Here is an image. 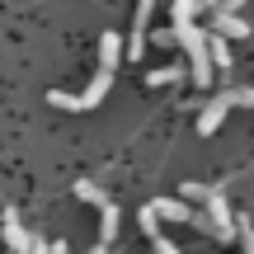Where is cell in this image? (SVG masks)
<instances>
[{"mask_svg": "<svg viewBox=\"0 0 254 254\" xmlns=\"http://www.w3.org/2000/svg\"><path fill=\"white\" fill-rule=\"evenodd\" d=\"M90 254H109V245H94V250H90Z\"/></svg>", "mask_w": 254, "mask_h": 254, "instance_id": "23", "label": "cell"}, {"mask_svg": "<svg viewBox=\"0 0 254 254\" xmlns=\"http://www.w3.org/2000/svg\"><path fill=\"white\" fill-rule=\"evenodd\" d=\"M226 104L231 109H254V90L250 85H236V90H226Z\"/></svg>", "mask_w": 254, "mask_h": 254, "instance_id": "15", "label": "cell"}, {"mask_svg": "<svg viewBox=\"0 0 254 254\" xmlns=\"http://www.w3.org/2000/svg\"><path fill=\"white\" fill-rule=\"evenodd\" d=\"M75 198H80V202H94V207H109V193H104V189H94V184L90 179H85V184H75Z\"/></svg>", "mask_w": 254, "mask_h": 254, "instance_id": "11", "label": "cell"}, {"mask_svg": "<svg viewBox=\"0 0 254 254\" xmlns=\"http://www.w3.org/2000/svg\"><path fill=\"white\" fill-rule=\"evenodd\" d=\"M151 207H155V217H165V221H193L198 217V212H189V202H179V198H155Z\"/></svg>", "mask_w": 254, "mask_h": 254, "instance_id": "7", "label": "cell"}, {"mask_svg": "<svg viewBox=\"0 0 254 254\" xmlns=\"http://www.w3.org/2000/svg\"><path fill=\"white\" fill-rule=\"evenodd\" d=\"M236 236H240V245H245V254H254V221L250 217H236Z\"/></svg>", "mask_w": 254, "mask_h": 254, "instance_id": "16", "label": "cell"}, {"mask_svg": "<svg viewBox=\"0 0 254 254\" xmlns=\"http://www.w3.org/2000/svg\"><path fill=\"white\" fill-rule=\"evenodd\" d=\"M151 9H155V0H141L136 5V19H132V33H127V57H141L146 52V24H151Z\"/></svg>", "mask_w": 254, "mask_h": 254, "instance_id": "4", "label": "cell"}, {"mask_svg": "<svg viewBox=\"0 0 254 254\" xmlns=\"http://www.w3.org/2000/svg\"><path fill=\"white\" fill-rule=\"evenodd\" d=\"M109 85H113V71H94V80H90V90H85V94L52 90V94H47V104H52V109H71V113H90V109H99V104H104Z\"/></svg>", "mask_w": 254, "mask_h": 254, "instance_id": "2", "label": "cell"}, {"mask_svg": "<svg viewBox=\"0 0 254 254\" xmlns=\"http://www.w3.org/2000/svg\"><path fill=\"white\" fill-rule=\"evenodd\" d=\"M174 38H179L184 52H189V75H193V85H198V90H207L212 75H217L212 52H207V33H202L198 24H184V28H174Z\"/></svg>", "mask_w": 254, "mask_h": 254, "instance_id": "1", "label": "cell"}, {"mask_svg": "<svg viewBox=\"0 0 254 254\" xmlns=\"http://www.w3.org/2000/svg\"><path fill=\"white\" fill-rule=\"evenodd\" d=\"M198 5H202V9H221V0H198Z\"/></svg>", "mask_w": 254, "mask_h": 254, "instance_id": "21", "label": "cell"}, {"mask_svg": "<svg viewBox=\"0 0 254 254\" xmlns=\"http://www.w3.org/2000/svg\"><path fill=\"white\" fill-rule=\"evenodd\" d=\"M212 33H221V38H250V24L240 14H221L217 9V19H212Z\"/></svg>", "mask_w": 254, "mask_h": 254, "instance_id": "8", "label": "cell"}, {"mask_svg": "<svg viewBox=\"0 0 254 254\" xmlns=\"http://www.w3.org/2000/svg\"><path fill=\"white\" fill-rule=\"evenodd\" d=\"M240 5L245 0H221V14H240Z\"/></svg>", "mask_w": 254, "mask_h": 254, "instance_id": "20", "label": "cell"}, {"mask_svg": "<svg viewBox=\"0 0 254 254\" xmlns=\"http://www.w3.org/2000/svg\"><path fill=\"white\" fill-rule=\"evenodd\" d=\"M151 245H155V254H179V245H174L170 236H160V240H151Z\"/></svg>", "mask_w": 254, "mask_h": 254, "instance_id": "19", "label": "cell"}, {"mask_svg": "<svg viewBox=\"0 0 254 254\" xmlns=\"http://www.w3.org/2000/svg\"><path fill=\"white\" fill-rule=\"evenodd\" d=\"M226 113H231V104H226V94H217V99L207 104V109L198 113V136H212L221 123H226Z\"/></svg>", "mask_w": 254, "mask_h": 254, "instance_id": "6", "label": "cell"}, {"mask_svg": "<svg viewBox=\"0 0 254 254\" xmlns=\"http://www.w3.org/2000/svg\"><path fill=\"white\" fill-rule=\"evenodd\" d=\"M198 0H174L170 5V14H174V28H184V24H193V14H198Z\"/></svg>", "mask_w": 254, "mask_h": 254, "instance_id": "12", "label": "cell"}, {"mask_svg": "<svg viewBox=\"0 0 254 254\" xmlns=\"http://www.w3.org/2000/svg\"><path fill=\"white\" fill-rule=\"evenodd\" d=\"M179 66H160V71H151V75H146V85H170V80H179Z\"/></svg>", "mask_w": 254, "mask_h": 254, "instance_id": "17", "label": "cell"}, {"mask_svg": "<svg viewBox=\"0 0 254 254\" xmlns=\"http://www.w3.org/2000/svg\"><path fill=\"white\" fill-rule=\"evenodd\" d=\"M118 57H123V38H118V33H104V38H99V66H104V71H113Z\"/></svg>", "mask_w": 254, "mask_h": 254, "instance_id": "9", "label": "cell"}, {"mask_svg": "<svg viewBox=\"0 0 254 254\" xmlns=\"http://www.w3.org/2000/svg\"><path fill=\"white\" fill-rule=\"evenodd\" d=\"M207 221H212V236H217V240H231V236H236V217H231V207H226V198H221V189L207 193Z\"/></svg>", "mask_w": 254, "mask_h": 254, "instance_id": "3", "label": "cell"}, {"mask_svg": "<svg viewBox=\"0 0 254 254\" xmlns=\"http://www.w3.org/2000/svg\"><path fill=\"white\" fill-rule=\"evenodd\" d=\"M113 236H118V207H104V221H99V245H113Z\"/></svg>", "mask_w": 254, "mask_h": 254, "instance_id": "13", "label": "cell"}, {"mask_svg": "<svg viewBox=\"0 0 254 254\" xmlns=\"http://www.w3.org/2000/svg\"><path fill=\"white\" fill-rule=\"evenodd\" d=\"M207 52H212V66L217 71H231V47H226L221 33H207Z\"/></svg>", "mask_w": 254, "mask_h": 254, "instance_id": "10", "label": "cell"}, {"mask_svg": "<svg viewBox=\"0 0 254 254\" xmlns=\"http://www.w3.org/2000/svg\"><path fill=\"white\" fill-rule=\"evenodd\" d=\"M47 254H66V245H62V240H52V250H47Z\"/></svg>", "mask_w": 254, "mask_h": 254, "instance_id": "22", "label": "cell"}, {"mask_svg": "<svg viewBox=\"0 0 254 254\" xmlns=\"http://www.w3.org/2000/svg\"><path fill=\"white\" fill-rule=\"evenodd\" d=\"M5 245L14 250V254H28V250L38 245V236H28V231H24V221L14 217V207L5 212Z\"/></svg>", "mask_w": 254, "mask_h": 254, "instance_id": "5", "label": "cell"}, {"mask_svg": "<svg viewBox=\"0 0 254 254\" xmlns=\"http://www.w3.org/2000/svg\"><path fill=\"white\" fill-rule=\"evenodd\" d=\"M207 184H184V198H193V202H207Z\"/></svg>", "mask_w": 254, "mask_h": 254, "instance_id": "18", "label": "cell"}, {"mask_svg": "<svg viewBox=\"0 0 254 254\" xmlns=\"http://www.w3.org/2000/svg\"><path fill=\"white\" fill-rule=\"evenodd\" d=\"M136 221H141L146 240H160V236H165V231H160V217H155V207H151V202H146V207H141V217H136Z\"/></svg>", "mask_w": 254, "mask_h": 254, "instance_id": "14", "label": "cell"}]
</instances>
